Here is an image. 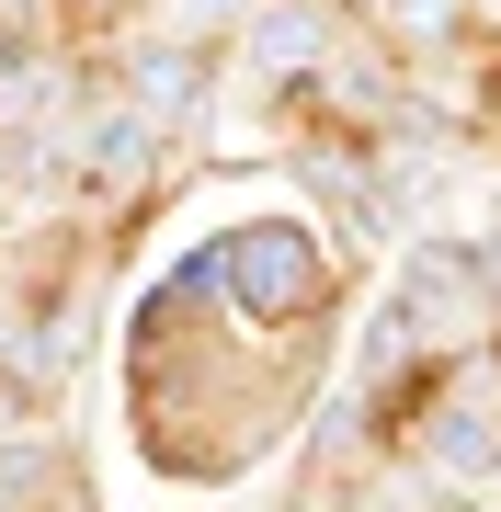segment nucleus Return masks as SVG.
<instances>
[{"label": "nucleus", "mask_w": 501, "mask_h": 512, "mask_svg": "<svg viewBox=\"0 0 501 512\" xmlns=\"http://www.w3.org/2000/svg\"><path fill=\"white\" fill-rule=\"evenodd\" d=\"M479 512H501V490H490V501H479Z\"/></svg>", "instance_id": "20e7f679"}, {"label": "nucleus", "mask_w": 501, "mask_h": 512, "mask_svg": "<svg viewBox=\"0 0 501 512\" xmlns=\"http://www.w3.org/2000/svg\"><path fill=\"white\" fill-rule=\"evenodd\" d=\"M308 512H376V501H365V490H353V478H331V490H319Z\"/></svg>", "instance_id": "7ed1b4c3"}, {"label": "nucleus", "mask_w": 501, "mask_h": 512, "mask_svg": "<svg viewBox=\"0 0 501 512\" xmlns=\"http://www.w3.org/2000/svg\"><path fill=\"white\" fill-rule=\"evenodd\" d=\"M103 92L126 103V114H149V126L171 148H194L205 137V114L228 103V57H205V46H171V35H103Z\"/></svg>", "instance_id": "f257e3e1"}, {"label": "nucleus", "mask_w": 501, "mask_h": 512, "mask_svg": "<svg viewBox=\"0 0 501 512\" xmlns=\"http://www.w3.org/2000/svg\"><path fill=\"white\" fill-rule=\"evenodd\" d=\"M126 23H137V35H171V46L228 57V35L251 23V0H126Z\"/></svg>", "instance_id": "f03ea898"}]
</instances>
